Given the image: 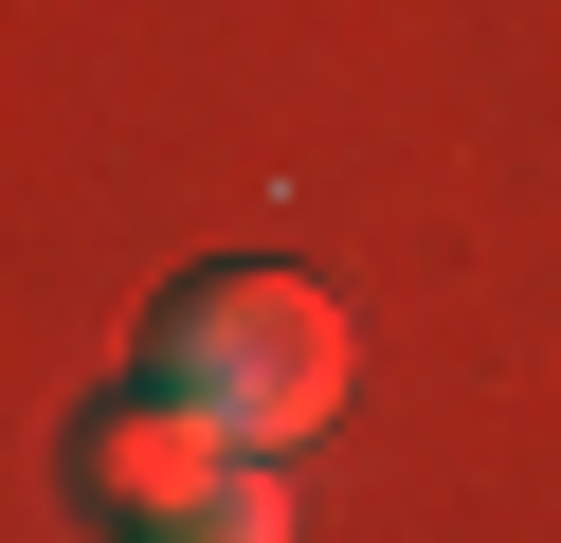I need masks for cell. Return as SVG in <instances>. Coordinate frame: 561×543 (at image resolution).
Masks as SVG:
<instances>
[{"label":"cell","instance_id":"obj_1","mask_svg":"<svg viewBox=\"0 0 561 543\" xmlns=\"http://www.w3.org/2000/svg\"><path fill=\"white\" fill-rule=\"evenodd\" d=\"M344 308L308 272H254V253H218V272H182L146 308V381L163 398H199L218 434H254V453H290V434H327L344 417Z\"/></svg>","mask_w":561,"mask_h":543},{"label":"cell","instance_id":"obj_2","mask_svg":"<svg viewBox=\"0 0 561 543\" xmlns=\"http://www.w3.org/2000/svg\"><path fill=\"white\" fill-rule=\"evenodd\" d=\"M236 471H254V434H218L199 398H163V381H127V398H91V417H73V489L110 507L127 543L182 525V507H199V489H236Z\"/></svg>","mask_w":561,"mask_h":543},{"label":"cell","instance_id":"obj_3","mask_svg":"<svg viewBox=\"0 0 561 543\" xmlns=\"http://www.w3.org/2000/svg\"><path fill=\"white\" fill-rule=\"evenodd\" d=\"M146 543H290V471L254 453V471H236V489H199L182 525H146Z\"/></svg>","mask_w":561,"mask_h":543}]
</instances>
